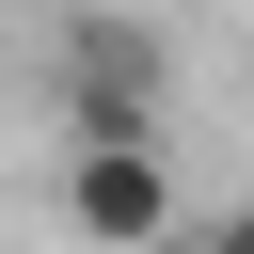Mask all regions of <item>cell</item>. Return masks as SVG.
Here are the masks:
<instances>
[{"instance_id": "obj_3", "label": "cell", "mask_w": 254, "mask_h": 254, "mask_svg": "<svg viewBox=\"0 0 254 254\" xmlns=\"http://www.w3.org/2000/svg\"><path fill=\"white\" fill-rule=\"evenodd\" d=\"M190 254H254V206H222V222H175Z\"/></svg>"}, {"instance_id": "obj_4", "label": "cell", "mask_w": 254, "mask_h": 254, "mask_svg": "<svg viewBox=\"0 0 254 254\" xmlns=\"http://www.w3.org/2000/svg\"><path fill=\"white\" fill-rule=\"evenodd\" d=\"M159 254H190V238H159Z\"/></svg>"}, {"instance_id": "obj_1", "label": "cell", "mask_w": 254, "mask_h": 254, "mask_svg": "<svg viewBox=\"0 0 254 254\" xmlns=\"http://www.w3.org/2000/svg\"><path fill=\"white\" fill-rule=\"evenodd\" d=\"M159 95H175V48H159L143 16H79V32H64V143L159 127Z\"/></svg>"}, {"instance_id": "obj_2", "label": "cell", "mask_w": 254, "mask_h": 254, "mask_svg": "<svg viewBox=\"0 0 254 254\" xmlns=\"http://www.w3.org/2000/svg\"><path fill=\"white\" fill-rule=\"evenodd\" d=\"M64 222H79L95 254H159V238H175L159 127H127V143H64Z\"/></svg>"}]
</instances>
